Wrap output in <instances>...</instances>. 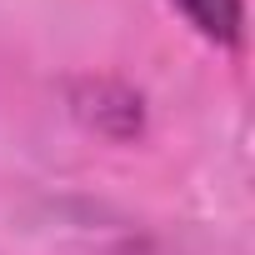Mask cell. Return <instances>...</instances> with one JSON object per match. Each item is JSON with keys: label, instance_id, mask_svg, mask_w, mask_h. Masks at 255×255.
<instances>
[{"label": "cell", "instance_id": "6da1fadb", "mask_svg": "<svg viewBox=\"0 0 255 255\" xmlns=\"http://www.w3.org/2000/svg\"><path fill=\"white\" fill-rule=\"evenodd\" d=\"M170 5H175L210 45L240 50V40H245V5H240V0H170Z\"/></svg>", "mask_w": 255, "mask_h": 255}]
</instances>
